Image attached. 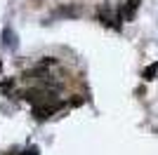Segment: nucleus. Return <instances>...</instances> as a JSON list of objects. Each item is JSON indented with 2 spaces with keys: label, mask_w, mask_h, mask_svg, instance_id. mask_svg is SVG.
I'll return each mask as SVG.
<instances>
[{
  "label": "nucleus",
  "mask_w": 158,
  "mask_h": 155,
  "mask_svg": "<svg viewBox=\"0 0 158 155\" xmlns=\"http://www.w3.org/2000/svg\"><path fill=\"white\" fill-rule=\"evenodd\" d=\"M2 42H5V47H10V50L17 47V38H14L12 28H5V31H2Z\"/></svg>",
  "instance_id": "4"
},
{
  "label": "nucleus",
  "mask_w": 158,
  "mask_h": 155,
  "mask_svg": "<svg viewBox=\"0 0 158 155\" xmlns=\"http://www.w3.org/2000/svg\"><path fill=\"white\" fill-rule=\"evenodd\" d=\"M156 73H158V61H156V64H151V66H146L142 75H144V80H153V78H156Z\"/></svg>",
  "instance_id": "5"
},
{
  "label": "nucleus",
  "mask_w": 158,
  "mask_h": 155,
  "mask_svg": "<svg viewBox=\"0 0 158 155\" xmlns=\"http://www.w3.org/2000/svg\"><path fill=\"white\" fill-rule=\"evenodd\" d=\"M57 110H61V103H43V106H35V108H33V115L38 117V120H45V117H50L52 113H57Z\"/></svg>",
  "instance_id": "2"
},
{
  "label": "nucleus",
  "mask_w": 158,
  "mask_h": 155,
  "mask_svg": "<svg viewBox=\"0 0 158 155\" xmlns=\"http://www.w3.org/2000/svg\"><path fill=\"white\" fill-rule=\"evenodd\" d=\"M0 73H2V61H0Z\"/></svg>",
  "instance_id": "8"
},
{
  "label": "nucleus",
  "mask_w": 158,
  "mask_h": 155,
  "mask_svg": "<svg viewBox=\"0 0 158 155\" xmlns=\"http://www.w3.org/2000/svg\"><path fill=\"white\" fill-rule=\"evenodd\" d=\"M50 92L47 89H26V92H21V99L24 101H31V103H38V101H50Z\"/></svg>",
  "instance_id": "1"
},
{
  "label": "nucleus",
  "mask_w": 158,
  "mask_h": 155,
  "mask_svg": "<svg viewBox=\"0 0 158 155\" xmlns=\"http://www.w3.org/2000/svg\"><path fill=\"white\" fill-rule=\"evenodd\" d=\"M21 155H38V148H28V150H24Z\"/></svg>",
  "instance_id": "7"
},
{
  "label": "nucleus",
  "mask_w": 158,
  "mask_h": 155,
  "mask_svg": "<svg viewBox=\"0 0 158 155\" xmlns=\"http://www.w3.org/2000/svg\"><path fill=\"white\" fill-rule=\"evenodd\" d=\"M14 87V78H10V80H2L0 82V92H10Z\"/></svg>",
  "instance_id": "6"
},
{
  "label": "nucleus",
  "mask_w": 158,
  "mask_h": 155,
  "mask_svg": "<svg viewBox=\"0 0 158 155\" xmlns=\"http://www.w3.org/2000/svg\"><path fill=\"white\" fill-rule=\"evenodd\" d=\"M139 2H142V0H127V2H125V7H123V10H118L120 21H130L132 17H135V12H137Z\"/></svg>",
  "instance_id": "3"
}]
</instances>
